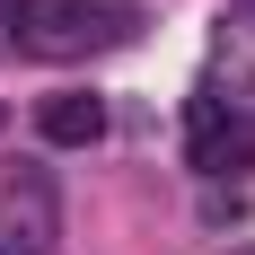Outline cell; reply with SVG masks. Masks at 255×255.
Returning <instances> with one entry per match:
<instances>
[{
  "label": "cell",
  "mask_w": 255,
  "mask_h": 255,
  "mask_svg": "<svg viewBox=\"0 0 255 255\" xmlns=\"http://www.w3.org/2000/svg\"><path fill=\"white\" fill-rule=\"evenodd\" d=\"M141 35V0H35L26 53L44 62H88V53H124Z\"/></svg>",
  "instance_id": "obj_1"
},
{
  "label": "cell",
  "mask_w": 255,
  "mask_h": 255,
  "mask_svg": "<svg viewBox=\"0 0 255 255\" xmlns=\"http://www.w3.org/2000/svg\"><path fill=\"white\" fill-rule=\"evenodd\" d=\"M62 238V194L35 158H0V255H44Z\"/></svg>",
  "instance_id": "obj_2"
},
{
  "label": "cell",
  "mask_w": 255,
  "mask_h": 255,
  "mask_svg": "<svg viewBox=\"0 0 255 255\" xmlns=\"http://www.w3.org/2000/svg\"><path fill=\"white\" fill-rule=\"evenodd\" d=\"M185 132H194V167H203V176H247V167H255V124L238 115V106L194 97Z\"/></svg>",
  "instance_id": "obj_3"
},
{
  "label": "cell",
  "mask_w": 255,
  "mask_h": 255,
  "mask_svg": "<svg viewBox=\"0 0 255 255\" xmlns=\"http://www.w3.org/2000/svg\"><path fill=\"white\" fill-rule=\"evenodd\" d=\"M35 124H44V141H62V150H88V141L106 132V106L88 97V88H62V97H44Z\"/></svg>",
  "instance_id": "obj_4"
},
{
  "label": "cell",
  "mask_w": 255,
  "mask_h": 255,
  "mask_svg": "<svg viewBox=\"0 0 255 255\" xmlns=\"http://www.w3.org/2000/svg\"><path fill=\"white\" fill-rule=\"evenodd\" d=\"M220 53H229V71H255V9H238V18H229Z\"/></svg>",
  "instance_id": "obj_5"
},
{
  "label": "cell",
  "mask_w": 255,
  "mask_h": 255,
  "mask_svg": "<svg viewBox=\"0 0 255 255\" xmlns=\"http://www.w3.org/2000/svg\"><path fill=\"white\" fill-rule=\"evenodd\" d=\"M0 18H18V26H26V18H35V0H0Z\"/></svg>",
  "instance_id": "obj_6"
},
{
  "label": "cell",
  "mask_w": 255,
  "mask_h": 255,
  "mask_svg": "<svg viewBox=\"0 0 255 255\" xmlns=\"http://www.w3.org/2000/svg\"><path fill=\"white\" fill-rule=\"evenodd\" d=\"M238 255H255V247H238Z\"/></svg>",
  "instance_id": "obj_7"
}]
</instances>
